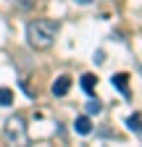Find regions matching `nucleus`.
Returning <instances> with one entry per match:
<instances>
[{
	"label": "nucleus",
	"instance_id": "f257e3e1",
	"mask_svg": "<svg viewBox=\"0 0 142 147\" xmlns=\"http://www.w3.org/2000/svg\"><path fill=\"white\" fill-rule=\"evenodd\" d=\"M55 34H58V21L55 18H34L26 26V40L37 50H47L55 42Z\"/></svg>",
	"mask_w": 142,
	"mask_h": 147
},
{
	"label": "nucleus",
	"instance_id": "f03ea898",
	"mask_svg": "<svg viewBox=\"0 0 142 147\" xmlns=\"http://www.w3.org/2000/svg\"><path fill=\"white\" fill-rule=\"evenodd\" d=\"M113 87L118 92H124V97H132V92H129V74H113Z\"/></svg>",
	"mask_w": 142,
	"mask_h": 147
},
{
	"label": "nucleus",
	"instance_id": "7ed1b4c3",
	"mask_svg": "<svg viewBox=\"0 0 142 147\" xmlns=\"http://www.w3.org/2000/svg\"><path fill=\"white\" fill-rule=\"evenodd\" d=\"M68 89H71V79L68 76H58L55 82H53V95L55 97H63Z\"/></svg>",
	"mask_w": 142,
	"mask_h": 147
},
{
	"label": "nucleus",
	"instance_id": "20e7f679",
	"mask_svg": "<svg viewBox=\"0 0 142 147\" xmlns=\"http://www.w3.org/2000/svg\"><path fill=\"white\" fill-rule=\"evenodd\" d=\"M74 129H76V134H90L92 131V121L87 118V116H79L74 121Z\"/></svg>",
	"mask_w": 142,
	"mask_h": 147
},
{
	"label": "nucleus",
	"instance_id": "39448f33",
	"mask_svg": "<svg viewBox=\"0 0 142 147\" xmlns=\"http://www.w3.org/2000/svg\"><path fill=\"white\" fill-rule=\"evenodd\" d=\"M95 84H97V79H95V74H84V76H82V89L87 92V95H92V89H95Z\"/></svg>",
	"mask_w": 142,
	"mask_h": 147
},
{
	"label": "nucleus",
	"instance_id": "423d86ee",
	"mask_svg": "<svg viewBox=\"0 0 142 147\" xmlns=\"http://www.w3.org/2000/svg\"><path fill=\"white\" fill-rule=\"evenodd\" d=\"M126 126H129V131H142V116L139 113H132L126 118Z\"/></svg>",
	"mask_w": 142,
	"mask_h": 147
},
{
	"label": "nucleus",
	"instance_id": "0eeeda50",
	"mask_svg": "<svg viewBox=\"0 0 142 147\" xmlns=\"http://www.w3.org/2000/svg\"><path fill=\"white\" fill-rule=\"evenodd\" d=\"M13 102V92L8 89V87H0V105H3V108H8Z\"/></svg>",
	"mask_w": 142,
	"mask_h": 147
},
{
	"label": "nucleus",
	"instance_id": "6e6552de",
	"mask_svg": "<svg viewBox=\"0 0 142 147\" xmlns=\"http://www.w3.org/2000/svg\"><path fill=\"white\" fill-rule=\"evenodd\" d=\"M100 110H103V105L97 100H90V102H87V113H100Z\"/></svg>",
	"mask_w": 142,
	"mask_h": 147
},
{
	"label": "nucleus",
	"instance_id": "1a4fd4ad",
	"mask_svg": "<svg viewBox=\"0 0 142 147\" xmlns=\"http://www.w3.org/2000/svg\"><path fill=\"white\" fill-rule=\"evenodd\" d=\"M76 3H79V5H90L92 0H76Z\"/></svg>",
	"mask_w": 142,
	"mask_h": 147
}]
</instances>
